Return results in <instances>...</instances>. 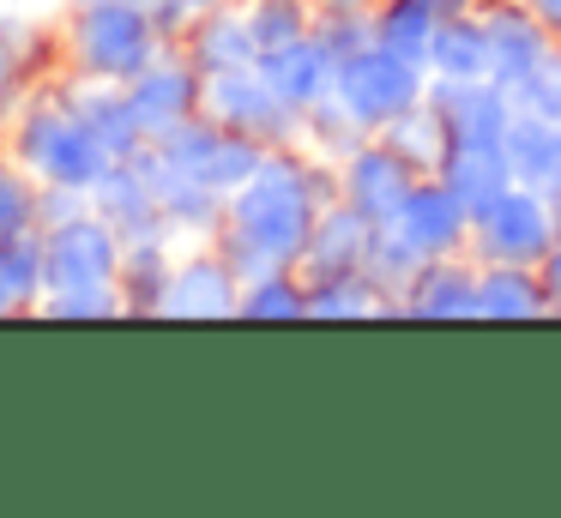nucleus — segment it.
Wrapping results in <instances>:
<instances>
[]
</instances>
